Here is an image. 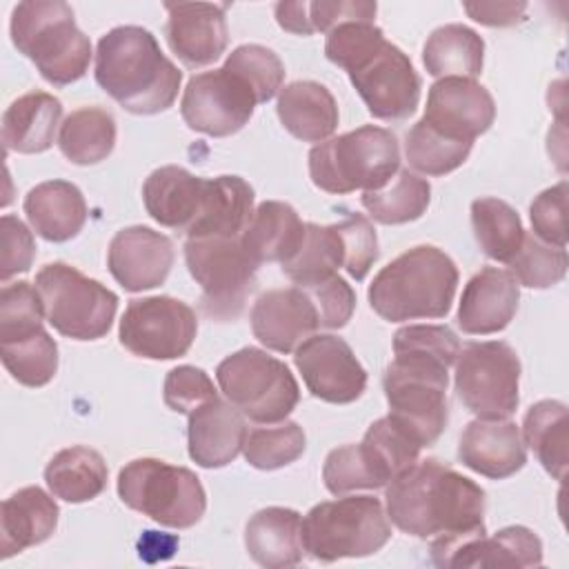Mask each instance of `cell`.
Listing matches in <instances>:
<instances>
[{"label":"cell","instance_id":"obj_36","mask_svg":"<svg viewBox=\"0 0 569 569\" xmlns=\"http://www.w3.org/2000/svg\"><path fill=\"white\" fill-rule=\"evenodd\" d=\"M296 287H311L345 269V242L338 224L307 222L300 249L280 264Z\"/></svg>","mask_w":569,"mask_h":569},{"label":"cell","instance_id":"obj_35","mask_svg":"<svg viewBox=\"0 0 569 569\" xmlns=\"http://www.w3.org/2000/svg\"><path fill=\"white\" fill-rule=\"evenodd\" d=\"M113 147L116 120L102 107H80L60 124L58 149L73 164H98L111 156Z\"/></svg>","mask_w":569,"mask_h":569},{"label":"cell","instance_id":"obj_2","mask_svg":"<svg viewBox=\"0 0 569 569\" xmlns=\"http://www.w3.org/2000/svg\"><path fill=\"white\" fill-rule=\"evenodd\" d=\"M385 500L387 518L400 531L431 540V556L487 533L482 487L436 458L418 460L393 478Z\"/></svg>","mask_w":569,"mask_h":569},{"label":"cell","instance_id":"obj_15","mask_svg":"<svg viewBox=\"0 0 569 569\" xmlns=\"http://www.w3.org/2000/svg\"><path fill=\"white\" fill-rule=\"evenodd\" d=\"M258 100L253 91L224 67L189 78L180 113L189 129L211 138L238 133L253 116Z\"/></svg>","mask_w":569,"mask_h":569},{"label":"cell","instance_id":"obj_14","mask_svg":"<svg viewBox=\"0 0 569 569\" xmlns=\"http://www.w3.org/2000/svg\"><path fill=\"white\" fill-rule=\"evenodd\" d=\"M198 333L196 311L171 296L133 298L122 318L120 345L138 358L173 360L184 356Z\"/></svg>","mask_w":569,"mask_h":569},{"label":"cell","instance_id":"obj_20","mask_svg":"<svg viewBox=\"0 0 569 569\" xmlns=\"http://www.w3.org/2000/svg\"><path fill=\"white\" fill-rule=\"evenodd\" d=\"M251 331L260 345L278 353H291L320 329V316L311 296L300 287L269 289L251 307Z\"/></svg>","mask_w":569,"mask_h":569},{"label":"cell","instance_id":"obj_28","mask_svg":"<svg viewBox=\"0 0 569 569\" xmlns=\"http://www.w3.org/2000/svg\"><path fill=\"white\" fill-rule=\"evenodd\" d=\"M276 113L282 127L302 142H325L338 129V104L331 91L316 80H296L280 89Z\"/></svg>","mask_w":569,"mask_h":569},{"label":"cell","instance_id":"obj_43","mask_svg":"<svg viewBox=\"0 0 569 569\" xmlns=\"http://www.w3.org/2000/svg\"><path fill=\"white\" fill-rule=\"evenodd\" d=\"M305 447L307 436L302 427L293 420H282L276 427L264 425L251 429L247 433L242 453L251 467L260 471H273L296 462L305 453Z\"/></svg>","mask_w":569,"mask_h":569},{"label":"cell","instance_id":"obj_42","mask_svg":"<svg viewBox=\"0 0 569 569\" xmlns=\"http://www.w3.org/2000/svg\"><path fill=\"white\" fill-rule=\"evenodd\" d=\"M0 358L11 378L31 389L49 385L58 371V345L44 327L27 338L0 342Z\"/></svg>","mask_w":569,"mask_h":569},{"label":"cell","instance_id":"obj_29","mask_svg":"<svg viewBox=\"0 0 569 569\" xmlns=\"http://www.w3.org/2000/svg\"><path fill=\"white\" fill-rule=\"evenodd\" d=\"M244 547L253 562L267 569L293 567L302 560V516L289 507L256 511L244 527Z\"/></svg>","mask_w":569,"mask_h":569},{"label":"cell","instance_id":"obj_53","mask_svg":"<svg viewBox=\"0 0 569 569\" xmlns=\"http://www.w3.org/2000/svg\"><path fill=\"white\" fill-rule=\"evenodd\" d=\"M376 2L365 0H316L307 2V24L309 33H329L342 22H373L376 18Z\"/></svg>","mask_w":569,"mask_h":569},{"label":"cell","instance_id":"obj_18","mask_svg":"<svg viewBox=\"0 0 569 569\" xmlns=\"http://www.w3.org/2000/svg\"><path fill=\"white\" fill-rule=\"evenodd\" d=\"M173 242L169 236L142 224L120 229L107 249V267L124 291L160 287L173 267Z\"/></svg>","mask_w":569,"mask_h":569},{"label":"cell","instance_id":"obj_11","mask_svg":"<svg viewBox=\"0 0 569 569\" xmlns=\"http://www.w3.org/2000/svg\"><path fill=\"white\" fill-rule=\"evenodd\" d=\"M47 322L64 338L98 340L109 333L118 296L67 262H49L36 273Z\"/></svg>","mask_w":569,"mask_h":569},{"label":"cell","instance_id":"obj_3","mask_svg":"<svg viewBox=\"0 0 569 569\" xmlns=\"http://www.w3.org/2000/svg\"><path fill=\"white\" fill-rule=\"evenodd\" d=\"M325 56L345 69L376 120L400 122L420 102V76L409 56L373 22H342L327 33Z\"/></svg>","mask_w":569,"mask_h":569},{"label":"cell","instance_id":"obj_27","mask_svg":"<svg viewBox=\"0 0 569 569\" xmlns=\"http://www.w3.org/2000/svg\"><path fill=\"white\" fill-rule=\"evenodd\" d=\"M60 509L40 487H22L2 502L0 551L11 558L49 540L58 527Z\"/></svg>","mask_w":569,"mask_h":569},{"label":"cell","instance_id":"obj_37","mask_svg":"<svg viewBox=\"0 0 569 569\" xmlns=\"http://www.w3.org/2000/svg\"><path fill=\"white\" fill-rule=\"evenodd\" d=\"M567 405L540 400L525 413L522 440L529 445L549 476L565 480L567 473Z\"/></svg>","mask_w":569,"mask_h":569},{"label":"cell","instance_id":"obj_26","mask_svg":"<svg viewBox=\"0 0 569 569\" xmlns=\"http://www.w3.org/2000/svg\"><path fill=\"white\" fill-rule=\"evenodd\" d=\"M31 229L47 242L76 238L87 222L82 191L67 180H47L29 189L22 202Z\"/></svg>","mask_w":569,"mask_h":569},{"label":"cell","instance_id":"obj_39","mask_svg":"<svg viewBox=\"0 0 569 569\" xmlns=\"http://www.w3.org/2000/svg\"><path fill=\"white\" fill-rule=\"evenodd\" d=\"M473 236L482 253L496 262H509L522 244L525 229L516 209L500 198H478L471 202Z\"/></svg>","mask_w":569,"mask_h":569},{"label":"cell","instance_id":"obj_1","mask_svg":"<svg viewBox=\"0 0 569 569\" xmlns=\"http://www.w3.org/2000/svg\"><path fill=\"white\" fill-rule=\"evenodd\" d=\"M460 351L447 325H407L393 336V360L382 376L389 418L420 447H431L449 422V367Z\"/></svg>","mask_w":569,"mask_h":569},{"label":"cell","instance_id":"obj_4","mask_svg":"<svg viewBox=\"0 0 569 569\" xmlns=\"http://www.w3.org/2000/svg\"><path fill=\"white\" fill-rule=\"evenodd\" d=\"M96 82L124 111H167L180 91L182 71L160 51L156 36L136 24L107 31L96 49Z\"/></svg>","mask_w":569,"mask_h":569},{"label":"cell","instance_id":"obj_21","mask_svg":"<svg viewBox=\"0 0 569 569\" xmlns=\"http://www.w3.org/2000/svg\"><path fill=\"white\" fill-rule=\"evenodd\" d=\"M211 196V178L167 164L149 173L142 184V202L147 213L162 227L189 233L207 211Z\"/></svg>","mask_w":569,"mask_h":569},{"label":"cell","instance_id":"obj_12","mask_svg":"<svg viewBox=\"0 0 569 569\" xmlns=\"http://www.w3.org/2000/svg\"><path fill=\"white\" fill-rule=\"evenodd\" d=\"M184 262L200 284V307L218 322L236 320L256 291L258 262L244 251L240 238H189Z\"/></svg>","mask_w":569,"mask_h":569},{"label":"cell","instance_id":"obj_52","mask_svg":"<svg viewBox=\"0 0 569 569\" xmlns=\"http://www.w3.org/2000/svg\"><path fill=\"white\" fill-rule=\"evenodd\" d=\"M305 289L320 316V327L325 329H342L356 309V291L342 276H331L318 284L300 287Z\"/></svg>","mask_w":569,"mask_h":569},{"label":"cell","instance_id":"obj_32","mask_svg":"<svg viewBox=\"0 0 569 569\" xmlns=\"http://www.w3.org/2000/svg\"><path fill=\"white\" fill-rule=\"evenodd\" d=\"M107 476L104 458L96 449L82 445L58 451L44 469L49 491L71 505L98 498L107 487Z\"/></svg>","mask_w":569,"mask_h":569},{"label":"cell","instance_id":"obj_40","mask_svg":"<svg viewBox=\"0 0 569 569\" xmlns=\"http://www.w3.org/2000/svg\"><path fill=\"white\" fill-rule=\"evenodd\" d=\"M322 480L329 493L345 496L356 489H380L389 485L387 471L365 442L331 449L322 465Z\"/></svg>","mask_w":569,"mask_h":569},{"label":"cell","instance_id":"obj_46","mask_svg":"<svg viewBox=\"0 0 569 569\" xmlns=\"http://www.w3.org/2000/svg\"><path fill=\"white\" fill-rule=\"evenodd\" d=\"M42 318L44 307L31 282H4L0 291V342L20 340L40 331Z\"/></svg>","mask_w":569,"mask_h":569},{"label":"cell","instance_id":"obj_5","mask_svg":"<svg viewBox=\"0 0 569 569\" xmlns=\"http://www.w3.org/2000/svg\"><path fill=\"white\" fill-rule=\"evenodd\" d=\"M458 289V267L433 244L407 249L385 264L371 280V309L389 322L436 320L451 311Z\"/></svg>","mask_w":569,"mask_h":569},{"label":"cell","instance_id":"obj_24","mask_svg":"<svg viewBox=\"0 0 569 569\" xmlns=\"http://www.w3.org/2000/svg\"><path fill=\"white\" fill-rule=\"evenodd\" d=\"M242 413L220 398H213L189 413V458L202 469H220L238 458L247 440Z\"/></svg>","mask_w":569,"mask_h":569},{"label":"cell","instance_id":"obj_23","mask_svg":"<svg viewBox=\"0 0 569 569\" xmlns=\"http://www.w3.org/2000/svg\"><path fill=\"white\" fill-rule=\"evenodd\" d=\"M458 458L471 471L505 480L527 462L522 433L511 420H473L465 427L458 442Z\"/></svg>","mask_w":569,"mask_h":569},{"label":"cell","instance_id":"obj_13","mask_svg":"<svg viewBox=\"0 0 569 569\" xmlns=\"http://www.w3.org/2000/svg\"><path fill=\"white\" fill-rule=\"evenodd\" d=\"M453 385L462 405L482 420H505L520 402V360L502 340L467 342L456 358Z\"/></svg>","mask_w":569,"mask_h":569},{"label":"cell","instance_id":"obj_47","mask_svg":"<svg viewBox=\"0 0 569 569\" xmlns=\"http://www.w3.org/2000/svg\"><path fill=\"white\" fill-rule=\"evenodd\" d=\"M362 442L369 447L373 458L387 471L389 482L420 460L422 447L405 429H400L389 416L371 422L369 429L365 431Z\"/></svg>","mask_w":569,"mask_h":569},{"label":"cell","instance_id":"obj_10","mask_svg":"<svg viewBox=\"0 0 569 569\" xmlns=\"http://www.w3.org/2000/svg\"><path fill=\"white\" fill-rule=\"evenodd\" d=\"M216 380L224 398L258 425L282 422L300 400V387L291 369L256 347H242L216 367Z\"/></svg>","mask_w":569,"mask_h":569},{"label":"cell","instance_id":"obj_33","mask_svg":"<svg viewBox=\"0 0 569 569\" xmlns=\"http://www.w3.org/2000/svg\"><path fill=\"white\" fill-rule=\"evenodd\" d=\"M485 40L465 24H445L431 31L422 47V62L433 78H476L482 71Z\"/></svg>","mask_w":569,"mask_h":569},{"label":"cell","instance_id":"obj_25","mask_svg":"<svg viewBox=\"0 0 569 569\" xmlns=\"http://www.w3.org/2000/svg\"><path fill=\"white\" fill-rule=\"evenodd\" d=\"M438 567H538L542 562L540 538L522 527L511 525L491 538L473 536L431 558Z\"/></svg>","mask_w":569,"mask_h":569},{"label":"cell","instance_id":"obj_49","mask_svg":"<svg viewBox=\"0 0 569 569\" xmlns=\"http://www.w3.org/2000/svg\"><path fill=\"white\" fill-rule=\"evenodd\" d=\"M336 224L345 242V271L353 280H365V276L380 256L373 224L362 213H347Z\"/></svg>","mask_w":569,"mask_h":569},{"label":"cell","instance_id":"obj_9","mask_svg":"<svg viewBox=\"0 0 569 569\" xmlns=\"http://www.w3.org/2000/svg\"><path fill=\"white\" fill-rule=\"evenodd\" d=\"M120 500L162 527L189 529L204 516L207 493L200 478L160 458H136L118 473Z\"/></svg>","mask_w":569,"mask_h":569},{"label":"cell","instance_id":"obj_31","mask_svg":"<svg viewBox=\"0 0 569 569\" xmlns=\"http://www.w3.org/2000/svg\"><path fill=\"white\" fill-rule=\"evenodd\" d=\"M307 222L298 211L280 200H264L253 209L247 229L240 236L244 251L253 262H287L302 244Z\"/></svg>","mask_w":569,"mask_h":569},{"label":"cell","instance_id":"obj_6","mask_svg":"<svg viewBox=\"0 0 569 569\" xmlns=\"http://www.w3.org/2000/svg\"><path fill=\"white\" fill-rule=\"evenodd\" d=\"M13 47L27 56L53 87L80 80L91 64V42L78 29L73 9L62 0L20 2L11 11Z\"/></svg>","mask_w":569,"mask_h":569},{"label":"cell","instance_id":"obj_50","mask_svg":"<svg viewBox=\"0 0 569 569\" xmlns=\"http://www.w3.org/2000/svg\"><path fill=\"white\" fill-rule=\"evenodd\" d=\"M529 218L533 236L556 244L567 247V180L538 193L529 207Z\"/></svg>","mask_w":569,"mask_h":569},{"label":"cell","instance_id":"obj_44","mask_svg":"<svg viewBox=\"0 0 569 569\" xmlns=\"http://www.w3.org/2000/svg\"><path fill=\"white\" fill-rule=\"evenodd\" d=\"M507 264L518 284L529 289H549L567 273V251L536 238L533 233H525L520 249Z\"/></svg>","mask_w":569,"mask_h":569},{"label":"cell","instance_id":"obj_8","mask_svg":"<svg viewBox=\"0 0 569 569\" xmlns=\"http://www.w3.org/2000/svg\"><path fill=\"white\" fill-rule=\"evenodd\" d=\"M391 538L382 502L373 496H338L313 505L302 518V547L320 562L365 558Z\"/></svg>","mask_w":569,"mask_h":569},{"label":"cell","instance_id":"obj_51","mask_svg":"<svg viewBox=\"0 0 569 569\" xmlns=\"http://www.w3.org/2000/svg\"><path fill=\"white\" fill-rule=\"evenodd\" d=\"M33 258V233L20 218L4 213L0 218V280L9 282V278L29 271Z\"/></svg>","mask_w":569,"mask_h":569},{"label":"cell","instance_id":"obj_45","mask_svg":"<svg viewBox=\"0 0 569 569\" xmlns=\"http://www.w3.org/2000/svg\"><path fill=\"white\" fill-rule=\"evenodd\" d=\"M227 71L236 73L256 96L258 104L271 100L282 89L284 64L282 60L262 44H240L236 47L224 64Z\"/></svg>","mask_w":569,"mask_h":569},{"label":"cell","instance_id":"obj_22","mask_svg":"<svg viewBox=\"0 0 569 569\" xmlns=\"http://www.w3.org/2000/svg\"><path fill=\"white\" fill-rule=\"evenodd\" d=\"M520 284L511 271L485 267L462 289L458 305V327L469 336L502 331L516 316Z\"/></svg>","mask_w":569,"mask_h":569},{"label":"cell","instance_id":"obj_17","mask_svg":"<svg viewBox=\"0 0 569 569\" xmlns=\"http://www.w3.org/2000/svg\"><path fill=\"white\" fill-rule=\"evenodd\" d=\"M436 131L473 142L496 120L491 93L471 78H440L429 87L425 116L420 118Z\"/></svg>","mask_w":569,"mask_h":569},{"label":"cell","instance_id":"obj_30","mask_svg":"<svg viewBox=\"0 0 569 569\" xmlns=\"http://www.w3.org/2000/svg\"><path fill=\"white\" fill-rule=\"evenodd\" d=\"M62 118V102L47 91H29L16 98L2 113L4 151L42 153L53 140Z\"/></svg>","mask_w":569,"mask_h":569},{"label":"cell","instance_id":"obj_16","mask_svg":"<svg viewBox=\"0 0 569 569\" xmlns=\"http://www.w3.org/2000/svg\"><path fill=\"white\" fill-rule=\"evenodd\" d=\"M296 369L309 393L322 402L349 405L367 389V371L338 336L313 333L293 351Z\"/></svg>","mask_w":569,"mask_h":569},{"label":"cell","instance_id":"obj_41","mask_svg":"<svg viewBox=\"0 0 569 569\" xmlns=\"http://www.w3.org/2000/svg\"><path fill=\"white\" fill-rule=\"evenodd\" d=\"M473 142L449 138L425 120H418L405 136L407 162L425 176H447L456 171L471 153Z\"/></svg>","mask_w":569,"mask_h":569},{"label":"cell","instance_id":"obj_34","mask_svg":"<svg viewBox=\"0 0 569 569\" xmlns=\"http://www.w3.org/2000/svg\"><path fill=\"white\" fill-rule=\"evenodd\" d=\"M253 216V189L240 176L211 178L204 216L187 238H240Z\"/></svg>","mask_w":569,"mask_h":569},{"label":"cell","instance_id":"obj_54","mask_svg":"<svg viewBox=\"0 0 569 569\" xmlns=\"http://www.w3.org/2000/svg\"><path fill=\"white\" fill-rule=\"evenodd\" d=\"M465 11L480 24L487 27H511L525 20V2H467Z\"/></svg>","mask_w":569,"mask_h":569},{"label":"cell","instance_id":"obj_7","mask_svg":"<svg viewBox=\"0 0 569 569\" xmlns=\"http://www.w3.org/2000/svg\"><path fill=\"white\" fill-rule=\"evenodd\" d=\"M400 169L398 138L376 124L333 136L309 151L311 182L336 196L378 191Z\"/></svg>","mask_w":569,"mask_h":569},{"label":"cell","instance_id":"obj_38","mask_svg":"<svg viewBox=\"0 0 569 569\" xmlns=\"http://www.w3.org/2000/svg\"><path fill=\"white\" fill-rule=\"evenodd\" d=\"M360 202L376 222L405 224L422 218L431 202V184L409 169H398L382 189L365 191Z\"/></svg>","mask_w":569,"mask_h":569},{"label":"cell","instance_id":"obj_19","mask_svg":"<svg viewBox=\"0 0 569 569\" xmlns=\"http://www.w3.org/2000/svg\"><path fill=\"white\" fill-rule=\"evenodd\" d=\"M227 7V2L164 4L169 13L164 38L182 64L207 67L224 53L229 44Z\"/></svg>","mask_w":569,"mask_h":569},{"label":"cell","instance_id":"obj_48","mask_svg":"<svg viewBox=\"0 0 569 569\" xmlns=\"http://www.w3.org/2000/svg\"><path fill=\"white\" fill-rule=\"evenodd\" d=\"M162 398L171 411L189 416L200 405L218 398V391L207 371L193 365H180L167 373Z\"/></svg>","mask_w":569,"mask_h":569}]
</instances>
